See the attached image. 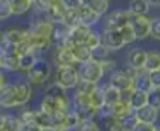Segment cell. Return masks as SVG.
<instances>
[{"instance_id": "cell-11", "label": "cell", "mask_w": 160, "mask_h": 131, "mask_svg": "<svg viewBox=\"0 0 160 131\" xmlns=\"http://www.w3.org/2000/svg\"><path fill=\"white\" fill-rule=\"evenodd\" d=\"M136 118L137 120H142V122H149V123H156L157 118H159V108L152 107L151 104H147L143 107L134 110Z\"/></svg>"}, {"instance_id": "cell-21", "label": "cell", "mask_w": 160, "mask_h": 131, "mask_svg": "<svg viewBox=\"0 0 160 131\" xmlns=\"http://www.w3.org/2000/svg\"><path fill=\"white\" fill-rule=\"evenodd\" d=\"M66 11H67V8L62 5V2L61 0H57L52 6H50L49 9L46 11V15L49 17L52 22H61L62 20V17H64V14H66Z\"/></svg>"}, {"instance_id": "cell-38", "label": "cell", "mask_w": 160, "mask_h": 131, "mask_svg": "<svg viewBox=\"0 0 160 131\" xmlns=\"http://www.w3.org/2000/svg\"><path fill=\"white\" fill-rule=\"evenodd\" d=\"M157 128L156 123H149V122H142V120H137V123L134 125V131H154Z\"/></svg>"}, {"instance_id": "cell-9", "label": "cell", "mask_w": 160, "mask_h": 131, "mask_svg": "<svg viewBox=\"0 0 160 131\" xmlns=\"http://www.w3.org/2000/svg\"><path fill=\"white\" fill-rule=\"evenodd\" d=\"M0 107H17V95H15V85L14 84H5L0 88Z\"/></svg>"}, {"instance_id": "cell-14", "label": "cell", "mask_w": 160, "mask_h": 131, "mask_svg": "<svg viewBox=\"0 0 160 131\" xmlns=\"http://www.w3.org/2000/svg\"><path fill=\"white\" fill-rule=\"evenodd\" d=\"M55 61L58 64V67H62V66H75L76 64V60H75L73 53H72V49L69 46H60L58 48V52L55 55Z\"/></svg>"}, {"instance_id": "cell-8", "label": "cell", "mask_w": 160, "mask_h": 131, "mask_svg": "<svg viewBox=\"0 0 160 131\" xmlns=\"http://www.w3.org/2000/svg\"><path fill=\"white\" fill-rule=\"evenodd\" d=\"M110 84L113 87L119 88L121 92L134 88V85H133V76L127 75L123 70H114L113 72V73H111V78H110Z\"/></svg>"}, {"instance_id": "cell-29", "label": "cell", "mask_w": 160, "mask_h": 131, "mask_svg": "<svg viewBox=\"0 0 160 131\" xmlns=\"http://www.w3.org/2000/svg\"><path fill=\"white\" fill-rule=\"evenodd\" d=\"M61 23H64L69 29L76 26L78 23H81L79 22V15H78V9H67L66 14H64V17H62Z\"/></svg>"}, {"instance_id": "cell-3", "label": "cell", "mask_w": 160, "mask_h": 131, "mask_svg": "<svg viewBox=\"0 0 160 131\" xmlns=\"http://www.w3.org/2000/svg\"><path fill=\"white\" fill-rule=\"evenodd\" d=\"M69 107H70V102H69L67 96L55 98V96L44 95L43 101H41V110L52 116H55L60 111H69Z\"/></svg>"}, {"instance_id": "cell-19", "label": "cell", "mask_w": 160, "mask_h": 131, "mask_svg": "<svg viewBox=\"0 0 160 131\" xmlns=\"http://www.w3.org/2000/svg\"><path fill=\"white\" fill-rule=\"evenodd\" d=\"M70 49H72V53H73L75 60H76L78 64H79V63H84V61L92 60V49L88 48L87 44H84V43L73 44V46H70Z\"/></svg>"}, {"instance_id": "cell-22", "label": "cell", "mask_w": 160, "mask_h": 131, "mask_svg": "<svg viewBox=\"0 0 160 131\" xmlns=\"http://www.w3.org/2000/svg\"><path fill=\"white\" fill-rule=\"evenodd\" d=\"M148 104V92H143V90H137L134 88L133 93L130 96V105L133 110H137V108L143 107Z\"/></svg>"}, {"instance_id": "cell-15", "label": "cell", "mask_w": 160, "mask_h": 131, "mask_svg": "<svg viewBox=\"0 0 160 131\" xmlns=\"http://www.w3.org/2000/svg\"><path fill=\"white\" fill-rule=\"evenodd\" d=\"M133 85L137 90H143V92H149L151 87V81H149V72L145 69H139L133 76Z\"/></svg>"}, {"instance_id": "cell-40", "label": "cell", "mask_w": 160, "mask_h": 131, "mask_svg": "<svg viewBox=\"0 0 160 131\" xmlns=\"http://www.w3.org/2000/svg\"><path fill=\"white\" fill-rule=\"evenodd\" d=\"M149 81L152 88H160V70L149 72Z\"/></svg>"}, {"instance_id": "cell-18", "label": "cell", "mask_w": 160, "mask_h": 131, "mask_svg": "<svg viewBox=\"0 0 160 131\" xmlns=\"http://www.w3.org/2000/svg\"><path fill=\"white\" fill-rule=\"evenodd\" d=\"M34 120L40 125V128H41V130H57L55 118H53L52 114H49V113L43 111V110L35 111V118H34Z\"/></svg>"}, {"instance_id": "cell-41", "label": "cell", "mask_w": 160, "mask_h": 131, "mask_svg": "<svg viewBox=\"0 0 160 131\" xmlns=\"http://www.w3.org/2000/svg\"><path fill=\"white\" fill-rule=\"evenodd\" d=\"M79 128L81 130H99V125L93 119H87L84 122H81Z\"/></svg>"}, {"instance_id": "cell-26", "label": "cell", "mask_w": 160, "mask_h": 131, "mask_svg": "<svg viewBox=\"0 0 160 131\" xmlns=\"http://www.w3.org/2000/svg\"><path fill=\"white\" fill-rule=\"evenodd\" d=\"M111 110H113V116H114L116 119H119V118H122L125 114L134 111V110L131 108V105H130V101H125V99H121L114 107H111Z\"/></svg>"}, {"instance_id": "cell-2", "label": "cell", "mask_w": 160, "mask_h": 131, "mask_svg": "<svg viewBox=\"0 0 160 131\" xmlns=\"http://www.w3.org/2000/svg\"><path fill=\"white\" fill-rule=\"evenodd\" d=\"M79 73H78V69H75L73 66H62V67H58L57 70V83L61 85L62 88H75L78 83H79Z\"/></svg>"}, {"instance_id": "cell-16", "label": "cell", "mask_w": 160, "mask_h": 131, "mask_svg": "<svg viewBox=\"0 0 160 131\" xmlns=\"http://www.w3.org/2000/svg\"><path fill=\"white\" fill-rule=\"evenodd\" d=\"M147 55L148 52L143 49H133L130 53H128V66H131L133 69L139 70V69H143L145 66V61H147Z\"/></svg>"}, {"instance_id": "cell-31", "label": "cell", "mask_w": 160, "mask_h": 131, "mask_svg": "<svg viewBox=\"0 0 160 131\" xmlns=\"http://www.w3.org/2000/svg\"><path fill=\"white\" fill-rule=\"evenodd\" d=\"M90 99H92L93 107L96 108L98 111L105 105V101H104V90H102V88H98V87H96V90L90 95Z\"/></svg>"}, {"instance_id": "cell-36", "label": "cell", "mask_w": 160, "mask_h": 131, "mask_svg": "<svg viewBox=\"0 0 160 131\" xmlns=\"http://www.w3.org/2000/svg\"><path fill=\"white\" fill-rule=\"evenodd\" d=\"M64 90H66V88H62L61 85L55 81V84H52V85H49V87L46 88V93H44V95L60 98V96H66V95H64Z\"/></svg>"}, {"instance_id": "cell-5", "label": "cell", "mask_w": 160, "mask_h": 131, "mask_svg": "<svg viewBox=\"0 0 160 131\" xmlns=\"http://www.w3.org/2000/svg\"><path fill=\"white\" fill-rule=\"evenodd\" d=\"M101 40H102V44H105L110 50H119L125 46V41H123V37L121 29H108L105 28L101 34Z\"/></svg>"}, {"instance_id": "cell-4", "label": "cell", "mask_w": 160, "mask_h": 131, "mask_svg": "<svg viewBox=\"0 0 160 131\" xmlns=\"http://www.w3.org/2000/svg\"><path fill=\"white\" fill-rule=\"evenodd\" d=\"M50 75V64L44 60H37L31 70H28V81L32 85H41Z\"/></svg>"}, {"instance_id": "cell-45", "label": "cell", "mask_w": 160, "mask_h": 131, "mask_svg": "<svg viewBox=\"0 0 160 131\" xmlns=\"http://www.w3.org/2000/svg\"><path fill=\"white\" fill-rule=\"evenodd\" d=\"M0 40H2V32H0Z\"/></svg>"}, {"instance_id": "cell-34", "label": "cell", "mask_w": 160, "mask_h": 131, "mask_svg": "<svg viewBox=\"0 0 160 131\" xmlns=\"http://www.w3.org/2000/svg\"><path fill=\"white\" fill-rule=\"evenodd\" d=\"M121 32H122V37H123L125 44H131V43H134L136 40H137L134 29H133V26H131L130 23L125 24L123 28H121Z\"/></svg>"}, {"instance_id": "cell-46", "label": "cell", "mask_w": 160, "mask_h": 131, "mask_svg": "<svg viewBox=\"0 0 160 131\" xmlns=\"http://www.w3.org/2000/svg\"><path fill=\"white\" fill-rule=\"evenodd\" d=\"M31 2H32V3H34V2H35V0H31Z\"/></svg>"}, {"instance_id": "cell-42", "label": "cell", "mask_w": 160, "mask_h": 131, "mask_svg": "<svg viewBox=\"0 0 160 131\" xmlns=\"http://www.w3.org/2000/svg\"><path fill=\"white\" fill-rule=\"evenodd\" d=\"M61 2L67 9H78L82 5V0H61Z\"/></svg>"}, {"instance_id": "cell-12", "label": "cell", "mask_w": 160, "mask_h": 131, "mask_svg": "<svg viewBox=\"0 0 160 131\" xmlns=\"http://www.w3.org/2000/svg\"><path fill=\"white\" fill-rule=\"evenodd\" d=\"M78 15H79V22L87 24V26H90V28H93L95 24L98 23L99 17H101L98 12L93 11L92 8H88L86 5H81L78 8Z\"/></svg>"}, {"instance_id": "cell-30", "label": "cell", "mask_w": 160, "mask_h": 131, "mask_svg": "<svg viewBox=\"0 0 160 131\" xmlns=\"http://www.w3.org/2000/svg\"><path fill=\"white\" fill-rule=\"evenodd\" d=\"M119 122H121V125H122V130L127 131V130H133L134 128V125L137 123V118H136V113L134 111H131V113H128V114H125L122 118H119Z\"/></svg>"}, {"instance_id": "cell-24", "label": "cell", "mask_w": 160, "mask_h": 131, "mask_svg": "<svg viewBox=\"0 0 160 131\" xmlns=\"http://www.w3.org/2000/svg\"><path fill=\"white\" fill-rule=\"evenodd\" d=\"M143 69H145V70H148V72L160 70V52H156V50L148 52L147 61H145Z\"/></svg>"}, {"instance_id": "cell-23", "label": "cell", "mask_w": 160, "mask_h": 131, "mask_svg": "<svg viewBox=\"0 0 160 131\" xmlns=\"http://www.w3.org/2000/svg\"><path fill=\"white\" fill-rule=\"evenodd\" d=\"M37 55H35V52L34 50H31V52H26V53H22L20 55V58H18V69L23 72H28L32 69V66L37 63Z\"/></svg>"}, {"instance_id": "cell-6", "label": "cell", "mask_w": 160, "mask_h": 131, "mask_svg": "<svg viewBox=\"0 0 160 131\" xmlns=\"http://www.w3.org/2000/svg\"><path fill=\"white\" fill-rule=\"evenodd\" d=\"M151 20H152V18L147 17V14H143V15H133V14H131L130 24H131L133 29H134L137 40L147 38V37L149 35V31H151Z\"/></svg>"}, {"instance_id": "cell-35", "label": "cell", "mask_w": 160, "mask_h": 131, "mask_svg": "<svg viewBox=\"0 0 160 131\" xmlns=\"http://www.w3.org/2000/svg\"><path fill=\"white\" fill-rule=\"evenodd\" d=\"M148 104H151L156 108H160V88H151L148 92Z\"/></svg>"}, {"instance_id": "cell-27", "label": "cell", "mask_w": 160, "mask_h": 131, "mask_svg": "<svg viewBox=\"0 0 160 131\" xmlns=\"http://www.w3.org/2000/svg\"><path fill=\"white\" fill-rule=\"evenodd\" d=\"M82 5L92 8L93 11L98 12L99 15L105 14L108 9V0H82Z\"/></svg>"}, {"instance_id": "cell-7", "label": "cell", "mask_w": 160, "mask_h": 131, "mask_svg": "<svg viewBox=\"0 0 160 131\" xmlns=\"http://www.w3.org/2000/svg\"><path fill=\"white\" fill-rule=\"evenodd\" d=\"M130 18H131L130 11H114L107 17L105 28H108V29H121L125 24L130 23Z\"/></svg>"}, {"instance_id": "cell-28", "label": "cell", "mask_w": 160, "mask_h": 131, "mask_svg": "<svg viewBox=\"0 0 160 131\" xmlns=\"http://www.w3.org/2000/svg\"><path fill=\"white\" fill-rule=\"evenodd\" d=\"M108 50L110 49L107 48L105 44H98L96 48L92 49V60L99 61V63H104L105 60H108Z\"/></svg>"}, {"instance_id": "cell-39", "label": "cell", "mask_w": 160, "mask_h": 131, "mask_svg": "<svg viewBox=\"0 0 160 131\" xmlns=\"http://www.w3.org/2000/svg\"><path fill=\"white\" fill-rule=\"evenodd\" d=\"M55 2H57V0H35V2H34V5L37 6L38 11H41V12H44V14H46V11L49 9Z\"/></svg>"}, {"instance_id": "cell-25", "label": "cell", "mask_w": 160, "mask_h": 131, "mask_svg": "<svg viewBox=\"0 0 160 131\" xmlns=\"http://www.w3.org/2000/svg\"><path fill=\"white\" fill-rule=\"evenodd\" d=\"M149 11V2L148 0H131L130 2V14L133 15H143Z\"/></svg>"}, {"instance_id": "cell-20", "label": "cell", "mask_w": 160, "mask_h": 131, "mask_svg": "<svg viewBox=\"0 0 160 131\" xmlns=\"http://www.w3.org/2000/svg\"><path fill=\"white\" fill-rule=\"evenodd\" d=\"M122 99V92L113 85H108L104 88V101H105V105H110V107H114L119 101Z\"/></svg>"}, {"instance_id": "cell-1", "label": "cell", "mask_w": 160, "mask_h": 131, "mask_svg": "<svg viewBox=\"0 0 160 131\" xmlns=\"http://www.w3.org/2000/svg\"><path fill=\"white\" fill-rule=\"evenodd\" d=\"M78 73H79L81 79L98 83L99 79L102 78V75H104V69H102V64L99 61L88 60V61H84V63H79Z\"/></svg>"}, {"instance_id": "cell-33", "label": "cell", "mask_w": 160, "mask_h": 131, "mask_svg": "<svg viewBox=\"0 0 160 131\" xmlns=\"http://www.w3.org/2000/svg\"><path fill=\"white\" fill-rule=\"evenodd\" d=\"M11 3L14 8V14H25L32 6L31 0H11Z\"/></svg>"}, {"instance_id": "cell-43", "label": "cell", "mask_w": 160, "mask_h": 131, "mask_svg": "<svg viewBox=\"0 0 160 131\" xmlns=\"http://www.w3.org/2000/svg\"><path fill=\"white\" fill-rule=\"evenodd\" d=\"M149 5H154V6H160V0H148Z\"/></svg>"}, {"instance_id": "cell-10", "label": "cell", "mask_w": 160, "mask_h": 131, "mask_svg": "<svg viewBox=\"0 0 160 131\" xmlns=\"http://www.w3.org/2000/svg\"><path fill=\"white\" fill-rule=\"evenodd\" d=\"M15 95H17V105H25L32 98V87L29 81H15Z\"/></svg>"}, {"instance_id": "cell-32", "label": "cell", "mask_w": 160, "mask_h": 131, "mask_svg": "<svg viewBox=\"0 0 160 131\" xmlns=\"http://www.w3.org/2000/svg\"><path fill=\"white\" fill-rule=\"evenodd\" d=\"M96 84L98 83H92V81H86V79H79L78 85L75 87L76 92H81V93H86V95H92L95 90H96Z\"/></svg>"}, {"instance_id": "cell-13", "label": "cell", "mask_w": 160, "mask_h": 131, "mask_svg": "<svg viewBox=\"0 0 160 131\" xmlns=\"http://www.w3.org/2000/svg\"><path fill=\"white\" fill-rule=\"evenodd\" d=\"M28 43L32 46V49L37 50H46L50 48L52 44V38L46 35H38V34H32L28 31Z\"/></svg>"}, {"instance_id": "cell-44", "label": "cell", "mask_w": 160, "mask_h": 131, "mask_svg": "<svg viewBox=\"0 0 160 131\" xmlns=\"http://www.w3.org/2000/svg\"><path fill=\"white\" fill-rule=\"evenodd\" d=\"M5 84H6V81H5V76H3V75L0 73V88H2V87H3Z\"/></svg>"}, {"instance_id": "cell-37", "label": "cell", "mask_w": 160, "mask_h": 131, "mask_svg": "<svg viewBox=\"0 0 160 131\" xmlns=\"http://www.w3.org/2000/svg\"><path fill=\"white\" fill-rule=\"evenodd\" d=\"M149 35L156 40H160V17H156L151 20V31Z\"/></svg>"}, {"instance_id": "cell-17", "label": "cell", "mask_w": 160, "mask_h": 131, "mask_svg": "<svg viewBox=\"0 0 160 131\" xmlns=\"http://www.w3.org/2000/svg\"><path fill=\"white\" fill-rule=\"evenodd\" d=\"M2 38L9 41V43H14V44H20L26 41L28 38V31L25 29H20V28H12V29H8L2 34Z\"/></svg>"}]
</instances>
